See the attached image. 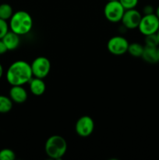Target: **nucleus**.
<instances>
[{"label": "nucleus", "instance_id": "f257e3e1", "mask_svg": "<svg viewBox=\"0 0 159 160\" xmlns=\"http://www.w3.org/2000/svg\"><path fill=\"white\" fill-rule=\"evenodd\" d=\"M33 78L31 64L24 60L12 62L6 71V80L12 86L27 84Z\"/></svg>", "mask_w": 159, "mask_h": 160}, {"label": "nucleus", "instance_id": "f03ea898", "mask_svg": "<svg viewBox=\"0 0 159 160\" xmlns=\"http://www.w3.org/2000/svg\"><path fill=\"white\" fill-rule=\"evenodd\" d=\"M9 29L19 35H24L31 31L33 19L31 14L24 10H19L13 12L9 19Z\"/></svg>", "mask_w": 159, "mask_h": 160}, {"label": "nucleus", "instance_id": "7ed1b4c3", "mask_svg": "<svg viewBox=\"0 0 159 160\" xmlns=\"http://www.w3.org/2000/svg\"><path fill=\"white\" fill-rule=\"evenodd\" d=\"M45 151L50 159H61L67 151L66 141L61 135H51L45 142Z\"/></svg>", "mask_w": 159, "mask_h": 160}, {"label": "nucleus", "instance_id": "20e7f679", "mask_svg": "<svg viewBox=\"0 0 159 160\" xmlns=\"http://www.w3.org/2000/svg\"><path fill=\"white\" fill-rule=\"evenodd\" d=\"M125 10L118 0L108 1L104 8V14L105 18L112 23H117L121 21Z\"/></svg>", "mask_w": 159, "mask_h": 160}, {"label": "nucleus", "instance_id": "39448f33", "mask_svg": "<svg viewBox=\"0 0 159 160\" xmlns=\"http://www.w3.org/2000/svg\"><path fill=\"white\" fill-rule=\"evenodd\" d=\"M34 78L44 79L46 78L51 70V62L45 56H38L33 60L31 64Z\"/></svg>", "mask_w": 159, "mask_h": 160}, {"label": "nucleus", "instance_id": "423d86ee", "mask_svg": "<svg viewBox=\"0 0 159 160\" xmlns=\"http://www.w3.org/2000/svg\"><path fill=\"white\" fill-rule=\"evenodd\" d=\"M140 32L143 35L156 34L159 29V19L155 13L143 15L138 26Z\"/></svg>", "mask_w": 159, "mask_h": 160}, {"label": "nucleus", "instance_id": "0eeeda50", "mask_svg": "<svg viewBox=\"0 0 159 160\" xmlns=\"http://www.w3.org/2000/svg\"><path fill=\"white\" fill-rule=\"evenodd\" d=\"M129 42L123 36H114L111 38L107 43V48L109 52L115 56H122L127 52Z\"/></svg>", "mask_w": 159, "mask_h": 160}, {"label": "nucleus", "instance_id": "6e6552de", "mask_svg": "<svg viewBox=\"0 0 159 160\" xmlns=\"http://www.w3.org/2000/svg\"><path fill=\"white\" fill-rule=\"evenodd\" d=\"M94 130V122L89 116L80 117L75 125V131L77 135L82 138H87L91 135Z\"/></svg>", "mask_w": 159, "mask_h": 160}, {"label": "nucleus", "instance_id": "1a4fd4ad", "mask_svg": "<svg viewBox=\"0 0 159 160\" xmlns=\"http://www.w3.org/2000/svg\"><path fill=\"white\" fill-rule=\"evenodd\" d=\"M142 16L140 12L136 9H126L125 10L121 22L123 26L127 29H135L138 28Z\"/></svg>", "mask_w": 159, "mask_h": 160}, {"label": "nucleus", "instance_id": "9d476101", "mask_svg": "<svg viewBox=\"0 0 159 160\" xmlns=\"http://www.w3.org/2000/svg\"><path fill=\"white\" fill-rule=\"evenodd\" d=\"M27 92L23 85H14L9 90V98L12 102L21 104L27 99Z\"/></svg>", "mask_w": 159, "mask_h": 160}, {"label": "nucleus", "instance_id": "9b49d317", "mask_svg": "<svg viewBox=\"0 0 159 160\" xmlns=\"http://www.w3.org/2000/svg\"><path fill=\"white\" fill-rule=\"evenodd\" d=\"M2 40L6 45L8 51H12V50L17 49L20 43V35L12 31H8L6 35L2 38Z\"/></svg>", "mask_w": 159, "mask_h": 160}, {"label": "nucleus", "instance_id": "f8f14e48", "mask_svg": "<svg viewBox=\"0 0 159 160\" xmlns=\"http://www.w3.org/2000/svg\"><path fill=\"white\" fill-rule=\"evenodd\" d=\"M30 91L36 96H40L45 93L46 90V85L43 79L37 78H33L29 82Z\"/></svg>", "mask_w": 159, "mask_h": 160}, {"label": "nucleus", "instance_id": "ddd939ff", "mask_svg": "<svg viewBox=\"0 0 159 160\" xmlns=\"http://www.w3.org/2000/svg\"><path fill=\"white\" fill-rule=\"evenodd\" d=\"M141 57L145 62H148V63H156V62H158L157 48L144 46L143 54H142Z\"/></svg>", "mask_w": 159, "mask_h": 160}, {"label": "nucleus", "instance_id": "4468645a", "mask_svg": "<svg viewBox=\"0 0 159 160\" xmlns=\"http://www.w3.org/2000/svg\"><path fill=\"white\" fill-rule=\"evenodd\" d=\"M143 48H144V46H143L141 44L133 42L129 45L127 52L133 57H141Z\"/></svg>", "mask_w": 159, "mask_h": 160}, {"label": "nucleus", "instance_id": "2eb2a0df", "mask_svg": "<svg viewBox=\"0 0 159 160\" xmlns=\"http://www.w3.org/2000/svg\"><path fill=\"white\" fill-rule=\"evenodd\" d=\"M12 108V101L9 97L0 95V113L9 112Z\"/></svg>", "mask_w": 159, "mask_h": 160}, {"label": "nucleus", "instance_id": "dca6fc26", "mask_svg": "<svg viewBox=\"0 0 159 160\" xmlns=\"http://www.w3.org/2000/svg\"><path fill=\"white\" fill-rule=\"evenodd\" d=\"M13 14L12 6L8 3H2L0 5V18L7 20L11 18Z\"/></svg>", "mask_w": 159, "mask_h": 160}, {"label": "nucleus", "instance_id": "f3484780", "mask_svg": "<svg viewBox=\"0 0 159 160\" xmlns=\"http://www.w3.org/2000/svg\"><path fill=\"white\" fill-rule=\"evenodd\" d=\"M145 46L157 48L159 46V42L157 34H152L145 36Z\"/></svg>", "mask_w": 159, "mask_h": 160}, {"label": "nucleus", "instance_id": "a211bd4d", "mask_svg": "<svg viewBox=\"0 0 159 160\" xmlns=\"http://www.w3.org/2000/svg\"><path fill=\"white\" fill-rule=\"evenodd\" d=\"M16 154L12 150L9 148H4L0 151V160H14Z\"/></svg>", "mask_w": 159, "mask_h": 160}, {"label": "nucleus", "instance_id": "6ab92c4d", "mask_svg": "<svg viewBox=\"0 0 159 160\" xmlns=\"http://www.w3.org/2000/svg\"><path fill=\"white\" fill-rule=\"evenodd\" d=\"M125 9H135L138 4L139 0H118Z\"/></svg>", "mask_w": 159, "mask_h": 160}, {"label": "nucleus", "instance_id": "aec40b11", "mask_svg": "<svg viewBox=\"0 0 159 160\" xmlns=\"http://www.w3.org/2000/svg\"><path fill=\"white\" fill-rule=\"evenodd\" d=\"M9 26L6 20L0 18V39H2L6 35V33L9 31Z\"/></svg>", "mask_w": 159, "mask_h": 160}, {"label": "nucleus", "instance_id": "412c9836", "mask_svg": "<svg viewBox=\"0 0 159 160\" xmlns=\"http://www.w3.org/2000/svg\"><path fill=\"white\" fill-rule=\"evenodd\" d=\"M143 13H144V15L154 13V8L151 6H150V5L144 6V8H143Z\"/></svg>", "mask_w": 159, "mask_h": 160}, {"label": "nucleus", "instance_id": "4be33fe9", "mask_svg": "<svg viewBox=\"0 0 159 160\" xmlns=\"http://www.w3.org/2000/svg\"><path fill=\"white\" fill-rule=\"evenodd\" d=\"M8 51L7 48H6V45L4 44L3 41L0 39V55H3Z\"/></svg>", "mask_w": 159, "mask_h": 160}, {"label": "nucleus", "instance_id": "5701e85b", "mask_svg": "<svg viewBox=\"0 0 159 160\" xmlns=\"http://www.w3.org/2000/svg\"><path fill=\"white\" fill-rule=\"evenodd\" d=\"M2 74H3V67L1 65V63H0V79H1V78L2 77Z\"/></svg>", "mask_w": 159, "mask_h": 160}, {"label": "nucleus", "instance_id": "b1692460", "mask_svg": "<svg viewBox=\"0 0 159 160\" xmlns=\"http://www.w3.org/2000/svg\"><path fill=\"white\" fill-rule=\"evenodd\" d=\"M155 14H156V16H157V17H158V19H159V6H157V9H156Z\"/></svg>", "mask_w": 159, "mask_h": 160}, {"label": "nucleus", "instance_id": "393cba45", "mask_svg": "<svg viewBox=\"0 0 159 160\" xmlns=\"http://www.w3.org/2000/svg\"><path fill=\"white\" fill-rule=\"evenodd\" d=\"M157 59H158V62H159V46L157 48Z\"/></svg>", "mask_w": 159, "mask_h": 160}, {"label": "nucleus", "instance_id": "a878e982", "mask_svg": "<svg viewBox=\"0 0 159 160\" xmlns=\"http://www.w3.org/2000/svg\"><path fill=\"white\" fill-rule=\"evenodd\" d=\"M156 34H157V39H158V42H159V29H158V31H157V33H156Z\"/></svg>", "mask_w": 159, "mask_h": 160}, {"label": "nucleus", "instance_id": "bb28decb", "mask_svg": "<svg viewBox=\"0 0 159 160\" xmlns=\"http://www.w3.org/2000/svg\"><path fill=\"white\" fill-rule=\"evenodd\" d=\"M108 1H117V0H108Z\"/></svg>", "mask_w": 159, "mask_h": 160}]
</instances>
